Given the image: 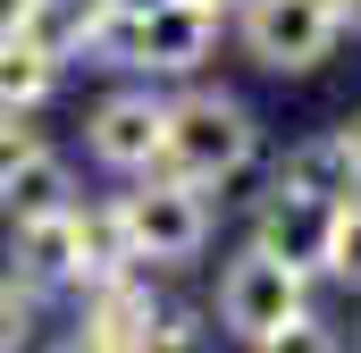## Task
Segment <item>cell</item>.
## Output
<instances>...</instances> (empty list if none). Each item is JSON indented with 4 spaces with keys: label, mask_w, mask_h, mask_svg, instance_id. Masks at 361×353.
Returning a JSON list of instances; mask_svg holds the SVG:
<instances>
[{
    "label": "cell",
    "mask_w": 361,
    "mask_h": 353,
    "mask_svg": "<svg viewBox=\"0 0 361 353\" xmlns=\"http://www.w3.org/2000/svg\"><path fill=\"white\" fill-rule=\"evenodd\" d=\"M51 353H118V345H101V337H92V328H76V337H68V345H51Z\"/></svg>",
    "instance_id": "17"
},
{
    "label": "cell",
    "mask_w": 361,
    "mask_h": 353,
    "mask_svg": "<svg viewBox=\"0 0 361 353\" xmlns=\"http://www.w3.org/2000/svg\"><path fill=\"white\" fill-rule=\"evenodd\" d=\"M42 152V126H34V109H0V176L17 169V160H34Z\"/></svg>",
    "instance_id": "16"
},
{
    "label": "cell",
    "mask_w": 361,
    "mask_h": 353,
    "mask_svg": "<svg viewBox=\"0 0 361 353\" xmlns=\"http://www.w3.org/2000/svg\"><path fill=\"white\" fill-rule=\"evenodd\" d=\"M294 311H302V269H294V261L244 244L235 261L219 269V328H227V337L261 345V337H277Z\"/></svg>",
    "instance_id": "3"
},
{
    "label": "cell",
    "mask_w": 361,
    "mask_h": 353,
    "mask_svg": "<svg viewBox=\"0 0 361 353\" xmlns=\"http://www.w3.org/2000/svg\"><path fill=\"white\" fill-rule=\"evenodd\" d=\"M92 8L101 0H25V17H17V34L42 51V59H85V42H92Z\"/></svg>",
    "instance_id": "11"
},
{
    "label": "cell",
    "mask_w": 361,
    "mask_h": 353,
    "mask_svg": "<svg viewBox=\"0 0 361 353\" xmlns=\"http://www.w3.org/2000/svg\"><path fill=\"white\" fill-rule=\"evenodd\" d=\"M336 17L311 8V0H244V51L269 68V76H302L336 51Z\"/></svg>",
    "instance_id": "4"
},
{
    "label": "cell",
    "mask_w": 361,
    "mask_h": 353,
    "mask_svg": "<svg viewBox=\"0 0 361 353\" xmlns=\"http://www.w3.org/2000/svg\"><path fill=\"white\" fill-rule=\"evenodd\" d=\"M328 277H345L361 286V202H336V219H328V253H319Z\"/></svg>",
    "instance_id": "13"
},
{
    "label": "cell",
    "mask_w": 361,
    "mask_h": 353,
    "mask_svg": "<svg viewBox=\"0 0 361 353\" xmlns=\"http://www.w3.org/2000/svg\"><path fill=\"white\" fill-rule=\"evenodd\" d=\"M8 277H17L25 294L76 286V210H59V219H17V227H8Z\"/></svg>",
    "instance_id": "6"
},
{
    "label": "cell",
    "mask_w": 361,
    "mask_h": 353,
    "mask_svg": "<svg viewBox=\"0 0 361 353\" xmlns=\"http://www.w3.org/2000/svg\"><path fill=\"white\" fill-rule=\"evenodd\" d=\"M252 152H261V126H252V109L235 92H185V101H169V126H160V160L152 169L210 193V185L252 169Z\"/></svg>",
    "instance_id": "1"
},
{
    "label": "cell",
    "mask_w": 361,
    "mask_h": 353,
    "mask_svg": "<svg viewBox=\"0 0 361 353\" xmlns=\"http://www.w3.org/2000/svg\"><path fill=\"white\" fill-rule=\"evenodd\" d=\"M252 353H336V337H328V328H319L311 311H294V320H286L277 337H261Z\"/></svg>",
    "instance_id": "15"
},
{
    "label": "cell",
    "mask_w": 361,
    "mask_h": 353,
    "mask_svg": "<svg viewBox=\"0 0 361 353\" xmlns=\"http://www.w3.org/2000/svg\"><path fill=\"white\" fill-rule=\"evenodd\" d=\"M311 8H328V17H336V25H345V8H353V0H311Z\"/></svg>",
    "instance_id": "21"
},
{
    "label": "cell",
    "mask_w": 361,
    "mask_h": 353,
    "mask_svg": "<svg viewBox=\"0 0 361 353\" xmlns=\"http://www.w3.org/2000/svg\"><path fill=\"white\" fill-rule=\"evenodd\" d=\"M118 227H126V253L143 269H177L210 244V202H202V185H177V176L143 169L135 193H118Z\"/></svg>",
    "instance_id": "2"
},
{
    "label": "cell",
    "mask_w": 361,
    "mask_h": 353,
    "mask_svg": "<svg viewBox=\"0 0 361 353\" xmlns=\"http://www.w3.org/2000/svg\"><path fill=\"white\" fill-rule=\"evenodd\" d=\"M160 126H169V101H160V92H109V101L92 109L85 143H92V160H101V169L143 176L152 160H160Z\"/></svg>",
    "instance_id": "5"
},
{
    "label": "cell",
    "mask_w": 361,
    "mask_h": 353,
    "mask_svg": "<svg viewBox=\"0 0 361 353\" xmlns=\"http://www.w3.org/2000/svg\"><path fill=\"white\" fill-rule=\"evenodd\" d=\"M101 8H126V17H143V8H160V0H101Z\"/></svg>",
    "instance_id": "20"
},
{
    "label": "cell",
    "mask_w": 361,
    "mask_h": 353,
    "mask_svg": "<svg viewBox=\"0 0 361 353\" xmlns=\"http://www.w3.org/2000/svg\"><path fill=\"white\" fill-rule=\"evenodd\" d=\"M126 269H143V261L126 253L118 202H101V210H85V202H76V294H85V286H101V277H126Z\"/></svg>",
    "instance_id": "10"
},
{
    "label": "cell",
    "mask_w": 361,
    "mask_h": 353,
    "mask_svg": "<svg viewBox=\"0 0 361 353\" xmlns=\"http://www.w3.org/2000/svg\"><path fill=\"white\" fill-rule=\"evenodd\" d=\"M34 345V294L17 277H0V353H25Z\"/></svg>",
    "instance_id": "14"
},
{
    "label": "cell",
    "mask_w": 361,
    "mask_h": 353,
    "mask_svg": "<svg viewBox=\"0 0 361 353\" xmlns=\"http://www.w3.org/2000/svg\"><path fill=\"white\" fill-rule=\"evenodd\" d=\"M202 8H219V17H227V8H235V0H202Z\"/></svg>",
    "instance_id": "23"
},
{
    "label": "cell",
    "mask_w": 361,
    "mask_h": 353,
    "mask_svg": "<svg viewBox=\"0 0 361 353\" xmlns=\"http://www.w3.org/2000/svg\"><path fill=\"white\" fill-rule=\"evenodd\" d=\"M336 143L353 152V169H361V109H353V118H345V126H336Z\"/></svg>",
    "instance_id": "18"
},
{
    "label": "cell",
    "mask_w": 361,
    "mask_h": 353,
    "mask_svg": "<svg viewBox=\"0 0 361 353\" xmlns=\"http://www.w3.org/2000/svg\"><path fill=\"white\" fill-rule=\"evenodd\" d=\"M328 219H336L328 202L269 185V202H261V219H252V244L277 253V261H294V269H319V253H328Z\"/></svg>",
    "instance_id": "7"
},
{
    "label": "cell",
    "mask_w": 361,
    "mask_h": 353,
    "mask_svg": "<svg viewBox=\"0 0 361 353\" xmlns=\"http://www.w3.org/2000/svg\"><path fill=\"white\" fill-rule=\"evenodd\" d=\"M345 25H353V34H361V0H353V8H345Z\"/></svg>",
    "instance_id": "22"
},
{
    "label": "cell",
    "mask_w": 361,
    "mask_h": 353,
    "mask_svg": "<svg viewBox=\"0 0 361 353\" xmlns=\"http://www.w3.org/2000/svg\"><path fill=\"white\" fill-rule=\"evenodd\" d=\"M59 92V59H42L25 34H0V109H42Z\"/></svg>",
    "instance_id": "12"
},
{
    "label": "cell",
    "mask_w": 361,
    "mask_h": 353,
    "mask_svg": "<svg viewBox=\"0 0 361 353\" xmlns=\"http://www.w3.org/2000/svg\"><path fill=\"white\" fill-rule=\"evenodd\" d=\"M0 210H8V227H17V219H59V210H76V169L42 143L34 160H17V169L0 176Z\"/></svg>",
    "instance_id": "8"
},
{
    "label": "cell",
    "mask_w": 361,
    "mask_h": 353,
    "mask_svg": "<svg viewBox=\"0 0 361 353\" xmlns=\"http://www.w3.org/2000/svg\"><path fill=\"white\" fill-rule=\"evenodd\" d=\"M17 17H25V0H0V34H17Z\"/></svg>",
    "instance_id": "19"
},
{
    "label": "cell",
    "mask_w": 361,
    "mask_h": 353,
    "mask_svg": "<svg viewBox=\"0 0 361 353\" xmlns=\"http://www.w3.org/2000/svg\"><path fill=\"white\" fill-rule=\"evenodd\" d=\"M277 185L286 193H311V202H361V169H353V152L336 143V135H311V143H294L286 152V169H277Z\"/></svg>",
    "instance_id": "9"
}]
</instances>
